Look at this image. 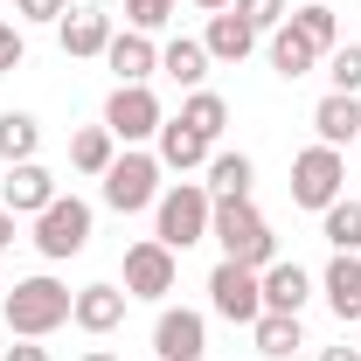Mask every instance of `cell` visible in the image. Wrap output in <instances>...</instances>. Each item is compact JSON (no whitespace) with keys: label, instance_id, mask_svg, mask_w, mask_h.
I'll list each match as a JSON object with an SVG mask.
<instances>
[{"label":"cell","instance_id":"cell-15","mask_svg":"<svg viewBox=\"0 0 361 361\" xmlns=\"http://www.w3.org/2000/svg\"><path fill=\"white\" fill-rule=\"evenodd\" d=\"M202 49H209V63H243V56L257 49V28H250L236 7H223V14H209V35H202Z\"/></svg>","mask_w":361,"mask_h":361},{"label":"cell","instance_id":"cell-20","mask_svg":"<svg viewBox=\"0 0 361 361\" xmlns=\"http://www.w3.org/2000/svg\"><path fill=\"white\" fill-rule=\"evenodd\" d=\"M209 153H216V146H209L202 133H188L180 118H167V126H160V153H153V160H160V167H174V174H188V167H209Z\"/></svg>","mask_w":361,"mask_h":361},{"label":"cell","instance_id":"cell-30","mask_svg":"<svg viewBox=\"0 0 361 361\" xmlns=\"http://www.w3.org/2000/svg\"><path fill=\"white\" fill-rule=\"evenodd\" d=\"M229 7H236V14H243V21H250V28H257V35H271V28H278V21H285V14H292V7H285V0H229Z\"/></svg>","mask_w":361,"mask_h":361},{"label":"cell","instance_id":"cell-36","mask_svg":"<svg viewBox=\"0 0 361 361\" xmlns=\"http://www.w3.org/2000/svg\"><path fill=\"white\" fill-rule=\"evenodd\" d=\"M7 243H14V216L0 209V250H7Z\"/></svg>","mask_w":361,"mask_h":361},{"label":"cell","instance_id":"cell-40","mask_svg":"<svg viewBox=\"0 0 361 361\" xmlns=\"http://www.w3.org/2000/svg\"><path fill=\"white\" fill-rule=\"evenodd\" d=\"M355 146H361V139H355Z\"/></svg>","mask_w":361,"mask_h":361},{"label":"cell","instance_id":"cell-16","mask_svg":"<svg viewBox=\"0 0 361 361\" xmlns=\"http://www.w3.org/2000/svg\"><path fill=\"white\" fill-rule=\"evenodd\" d=\"M257 285H264V313H299V306L313 299L306 264H264V271H257Z\"/></svg>","mask_w":361,"mask_h":361},{"label":"cell","instance_id":"cell-2","mask_svg":"<svg viewBox=\"0 0 361 361\" xmlns=\"http://www.w3.org/2000/svg\"><path fill=\"white\" fill-rule=\"evenodd\" d=\"M209 236L223 243V257H236V264H250V271L278 264V236H271V223L250 209V195H229V202H216Z\"/></svg>","mask_w":361,"mask_h":361},{"label":"cell","instance_id":"cell-14","mask_svg":"<svg viewBox=\"0 0 361 361\" xmlns=\"http://www.w3.org/2000/svg\"><path fill=\"white\" fill-rule=\"evenodd\" d=\"M56 42H63V56H104V49H111V14H104V7L63 14V21H56Z\"/></svg>","mask_w":361,"mask_h":361},{"label":"cell","instance_id":"cell-38","mask_svg":"<svg viewBox=\"0 0 361 361\" xmlns=\"http://www.w3.org/2000/svg\"><path fill=\"white\" fill-rule=\"evenodd\" d=\"M195 7H202V14H223V7H229V0H195Z\"/></svg>","mask_w":361,"mask_h":361},{"label":"cell","instance_id":"cell-6","mask_svg":"<svg viewBox=\"0 0 361 361\" xmlns=\"http://www.w3.org/2000/svg\"><path fill=\"white\" fill-rule=\"evenodd\" d=\"M84 243H90V202L56 195L42 216H35V250H42L49 264H63V257H77Z\"/></svg>","mask_w":361,"mask_h":361},{"label":"cell","instance_id":"cell-11","mask_svg":"<svg viewBox=\"0 0 361 361\" xmlns=\"http://www.w3.org/2000/svg\"><path fill=\"white\" fill-rule=\"evenodd\" d=\"M49 202H56V174H49L42 160L7 167V188H0V209H7V216H42Z\"/></svg>","mask_w":361,"mask_h":361},{"label":"cell","instance_id":"cell-26","mask_svg":"<svg viewBox=\"0 0 361 361\" xmlns=\"http://www.w3.org/2000/svg\"><path fill=\"white\" fill-rule=\"evenodd\" d=\"M250 180H257L250 153H209V195H216V202H229V195H250Z\"/></svg>","mask_w":361,"mask_h":361},{"label":"cell","instance_id":"cell-13","mask_svg":"<svg viewBox=\"0 0 361 361\" xmlns=\"http://www.w3.org/2000/svg\"><path fill=\"white\" fill-rule=\"evenodd\" d=\"M313 133H319V146H355L361 139V97L355 90H326L313 104Z\"/></svg>","mask_w":361,"mask_h":361},{"label":"cell","instance_id":"cell-5","mask_svg":"<svg viewBox=\"0 0 361 361\" xmlns=\"http://www.w3.org/2000/svg\"><path fill=\"white\" fill-rule=\"evenodd\" d=\"M160 126H167V111H160V97L146 84H118L104 97V133L118 146H146V139H160Z\"/></svg>","mask_w":361,"mask_h":361},{"label":"cell","instance_id":"cell-37","mask_svg":"<svg viewBox=\"0 0 361 361\" xmlns=\"http://www.w3.org/2000/svg\"><path fill=\"white\" fill-rule=\"evenodd\" d=\"M77 361H118V355H111V348H84Z\"/></svg>","mask_w":361,"mask_h":361},{"label":"cell","instance_id":"cell-17","mask_svg":"<svg viewBox=\"0 0 361 361\" xmlns=\"http://www.w3.org/2000/svg\"><path fill=\"white\" fill-rule=\"evenodd\" d=\"M70 319H77L84 334H111V326L126 319V285H84L77 306H70Z\"/></svg>","mask_w":361,"mask_h":361},{"label":"cell","instance_id":"cell-25","mask_svg":"<svg viewBox=\"0 0 361 361\" xmlns=\"http://www.w3.org/2000/svg\"><path fill=\"white\" fill-rule=\"evenodd\" d=\"M111 160H118V139L104 133V126H84V133L70 139V167H77V174H97V180H104Z\"/></svg>","mask_w":361,"mask_h":361},{"label":"cell","instance_id":"cell-34","mask_svg":"<svg viewBox=\"0 0 361 361\" xmlns=\"http://www.w3.org/2000/svg\"><path fill=\"white\" fill-rule=\"evenodd\" d=\"M7 361H49L42 341H21V348H7Z\"/></svg>","mask_w":361,"mask_h":361},{"label":"cell","instance_id":"cell-29","mask_svg":"<svg viewBox=\"0 0 361 361\" xmlns=\"http://www.w3.org/2000/svg\"><path fill=\"white\" fill-rule=\"evenodd\" d=\"M326 77H334V90H355V97H361V42L334 49V56H326Z\"/></svg>","mask_w":361,"mask_h":361},{"label":"cell","instance_id":"cell-35","mask_svg":"<svg viewBox=\"0 0 361 361\" xmlns=\"http://www.w3.org/2000/svg\"><path fill=\"white\" fill-rule=\"evenodd\" d=\"M319 361H361V348H326Z\"/></svg>","mask_w":361,"mask_h":361},{"label":"cell","instance_id":"cell-4","mask_svg":"<svg viewBox=\"0 0 361 361\" xmlns=\"http://www.w3.org/2000/svg\"><path fill=\"white\" fill-rule=\"evenodd\" d=\"M153 202H160V160L139 153V146H126V153L104 167V209L139 216V209H153Z\"/></svg>","mask_w":361,"mask_h":361},{"label":"cell","instance_id":"cell-19","mask_svg":"<svg viewBox=\"0 0 361 361\" xmlns=\"http://www.w3.org/2000/svg\"><path fill=\"white\" fill-rule=\"evenodd\" d=\"M313 63H319V49L292 28V21H278L271 28V70L285 77V84H299V77H313Z\"/></svg>","mask_w":361,"mask_h":361},{"label":"cell","instance_id":"cell-22","mask_svg":"<svg viewBox=\"0 0 361 361\" xmlns=\"http://www.w3.org/2000/svg\"><path fill=\"white\" fill-rule=\"evenodd\" d=\"M35 146H42V118L35 111H0V160L7 167L35 160Z\"/></svg>","mask_w":361,"mask_h":361},{"label":"cell","instance_id":"cell-28","mask_svg":"<svg viewBox=\"0 0 361 361\" xmlns=\"http://www.w3.org/2000/svg\"><path fill=\"white\" fill-rule=\"evenodd\" d=\"M319 236L334 243V250H361V202H334V209H319Z\"/></svg>","mask_w":361,"mask_h":361},{"label":"cell","instance_id":"cell-9","mask_svg":"<svg viewBox=\"0 0 361 361\" xmlns=\"http://www.w3.org/2000/svg\"><path fill=\"white\" fill-rule=\"evenodd\" d=\"M174 278H180V264H174V250L160 236H146V243L126 250V299H167Z\"/></svg>","mask_w":361,"mask_h":361},{"label":"cell","instance_id":"cell-1","mask_svg":"<svg viewBox=\"0 0 361 361\" xmlns=\"http://www.w3.org/2000/svg\"><path fill=\"white\" fill-rule=\"evenodd\" d=\"M70 306H77V292L56 285L49 271H35V278H21V285L7 292L0 313H7V334H14V341H49V334L70 319Z\"/></svg>","mask_w":361,"mask_h":361},{"label":"cell","instance_id":"cell-21","mask_svg":"<svg viewBox=\"0 0 361 361\" xmlns=\"http://www.w3.org/2000/svg\"><path fill=\"white\" fill-rule=\"evenodd\" d=\"M250 334H257V355L264 361H292L299 348H306V341H299V313H257Z\"/></svg>","mask_w":361,"mask_h":361},{"label":"cell","instance_id":"cell-24","mask_svg":"<svg viewBox=\"0 0 361 361\" xmlns=\"http://www.w3.org/2000/svg\"><path fill=\"white\" fill-rule=\"evenodd\" d=\"M160 70H167L180 90H202V77H209V49L195 42V35H180V42L160 49Z\"/></svg>","mask_w":361,"mask_h":361},{"label":"cell","instance_id":"cell-33","mask_svg":"<svg viewBox=\"0 0 361 361\" xmlns=\"http://www.w3.org/2000/svg\"><path fill=\"white\" fill-rule=\"evenodd\" d=\"M63 7H70V0H14L21 21H63Z\"/></svg>","mask_w":361,"mask_h":361},{"label":"cell","instance_id":"cell-12","mask_svg":"<svg viewBox=\"0 0 361 361\" xmlns=\"http://www.w3.org/2000/svg\"><path fill=\"white\" fill-rule=\"evenodd\" d=\"M319 292H326V306L341 326H361V257L355 250H334V264L319 278Z\"/></svg>","mask_w":361,"mask_h":361},{"label":"cell","instance_id":"cell-8","mask_svg":"<svg viewBox=\"0 0 361 361\" xmlns=\"http://www.w3.org/2000/svg\"><path fill=\"white\" fill-rule=\"evenodd\" d=\"M209 306L223 319H236V326H250V319L264 313V285H257V271L236 264V257H223V264L209 271Z\"/></svg>","mask_w":361,"mask_h":361},{"label":"cell","instance_id":"cell-31","mask_svg":"<svg viewBox=\"0 0 361 361\" xmlns=\"http://www.w3.org/2000/svg\"><path fill=\"white\" fill-rule=\"evenodd\" d=\"M167 14H174V0H126V21H133L139 35H153V28H167Z\"/></svg>","mask_w":361,"mask_h":361},{"label":"cell","instance_id":"cell-7","mask_svg":"<svg viewBox=\"0 0 361 361\" xmlns=\"http://www.w3.org/2000/svg\"><path fill=\"white\" fill-rule=\"evenodd\" d=\"M341 180H348L341 146H306V153L292 160V202H299V209H334V202H341Z\"/></svg>","mask_w":361,"mask_h":361},{"label":"cell","instance_id":"cell-27","mask_svg":"<svg viewBox=\"0 0 361 361\" xmlns=\"http://www.w3.org/2000/svg\"><path fill=\"white\" fill-rule=\"evenodd\" d=\"M180 126L188 133H202L209 146L223 139V126H229V104L216 97V90H188V104H180Z\"/></svg>","mask_w":361,"mask_h":361},{"label":"cell","instance_id":"cell-18","mask_svg":"<svg viewBox=\"0 0 361 361\" xmlns=\"http://www.w3.org/2000/svg\"><path fill=\"white\" fill-rule=\"evenodd\" d=\"M104 63L118 70V84H146V77L160 70V49L146 42L139 28H126V35H111V49H104Z\"/></svg>","mask_w":361,"mask_h":361},{"label":"cell","instance_id":"cell-23","mask_svg":"<svg viewBox=\"0 0 361 361\" xmlns=\"http://www.w3.org/2000/svg\"><path fill=\"white\" fill-rule=\"evenodd\" d=\"M285 21H292V28H299V35H306L319 56H334V49H341V14H334L326 0H306V7H292Z\"/></svg>","mask_w":361,"mask_h":361},{"label":"cell","instance_id":"cell-10","mask_svg":"<svg viewBox=\"0 0 361 361\" xmlns=\"http://www.w3.org/2000/svg\"><path fill=\"white\" fill-rule=\"evenodd\" d=\"M209 355V319L188 313V306H167L153 319V361H202Z\"/></svg>","mask_w":361,"mask_h":361},{"label":"cell","instance_id":"cell-39","mask_svg":"<svg viewBox=\"0 0 361 361\" xmlns=\"http://www.w3.org/2000/svg\"><path fill=\"white\" fill-rule=\"evenodd\" d=\"M90 7H118V0H90Z\"/></svg>","mask_w":361,"mask_h":361},{"label":"cell","instance_id":"cell-3","mask_svg":"<svg viewBox=\"0 0 361 361\" xmlns=\"http://www.w3.org/2000/svg\"><path fill=\"white\" fill-rule=\"evenodd\" d=\"M209 216H216V195H209L202 180H174V188H160V202H153V236L180 257L188 243L209 236Z\"/></svg>","mask_w":361,"mask_h":361},{"label":"cell","instance_id":"cell-32","mask_svg":"<svg viewBox=\"0 0 361 361\" xmlns=\"http://www.w3.org/2000/svg\"><path fill=\"white\" fill-rule=\"evenodd\" d=\"M21 56H28L21 28H14V21H0V70H21Z\"/></svg>","mask_w":361,"mask_h":361}]
</instances>
